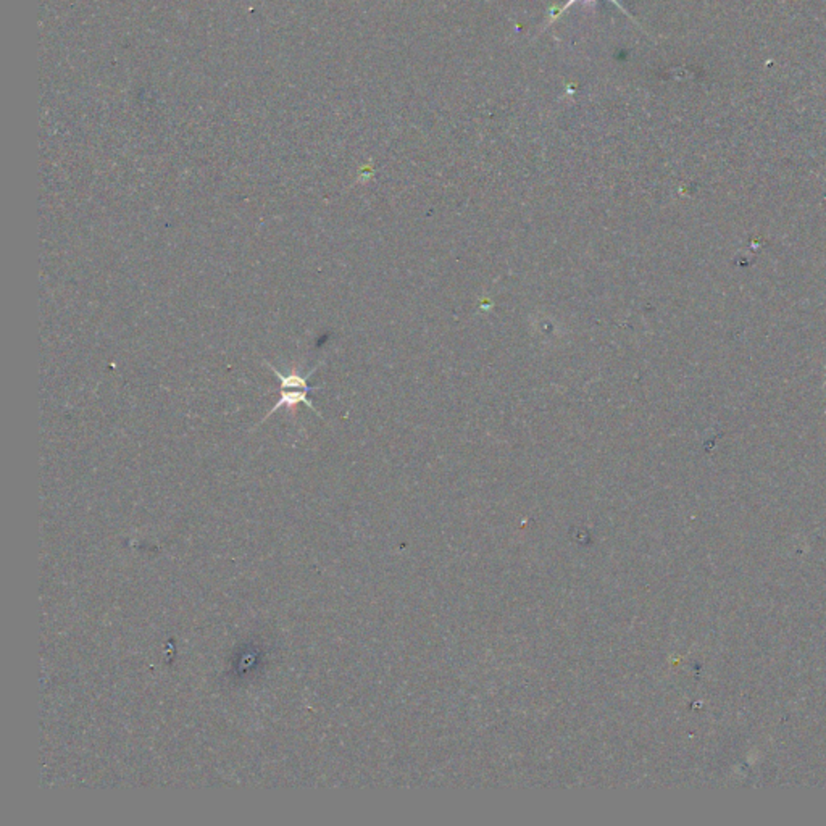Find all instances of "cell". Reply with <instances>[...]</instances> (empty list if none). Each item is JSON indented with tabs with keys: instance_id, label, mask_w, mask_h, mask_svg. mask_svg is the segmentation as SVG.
<instances>
[{
	"instance_id": "obj_2",
	"label": "cell",
	"mask_w": 826,
	"mask_h": 826,
	"mask_svg": "<svg viewBox=\"0 0 826 826\" xmlns=\"http://www.w3.org/2000/svg\"><path fill=\"white\" fill-rule=\"evenodd\" d=\"M578 2H581V0H568V2H567V4H565L564 7L560 8V10H558V12H557V14H554V16H552V20H550V22H549V23H552V22H554V20H557V18H558V16L562 15V14H565V12H567V10H568V8H570L571 5H573V4H578ZM585 2H587V4H594V2H596V0H585ZM610 2H612V4H615L616 7L620 8V10H622V12H624V14H626V15H630V14H628V12H626V10H624V8L622 7V5H620V2H618V0H610Z\"/></svg>"
},
{
	"instance_id": "obj_1",
	"label": "cell",
	"mask_w": 826,
	"mask_h": 826,
	"mask_svg": "<svg viewBox=\"0 0 826 826\" xmlns=\"http://www.w3.org/2000/svg\"><path fill=\"white\" fill-rule=\"evenodd\" d=\"M265 365H267V367H268V369H270L271 371L275 373V375L278 376L279 381H281V391H279V396H281V399H279L278 404L271 408L270 413H268V415L263 418V421L267 420V418L270 417L271 413L277 412V410H279V408H283V407H289V408H293V407L297 406V404H301V402L302 404H305L307 408H310L312 412H315L318 417H324L322 413L316 410V407L314 406V402H312L310 398H308V394H310V392L315 391V390H322V386H310V384H308V378H310V375H314V373H315L316 369L310 370V371H308L307 375L305 376H301L299 373L283 375L281 371H278V370L275 369V367H273L271 363H268V361H265Z\"/></svg>"
}]
</instances>
